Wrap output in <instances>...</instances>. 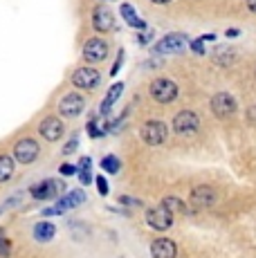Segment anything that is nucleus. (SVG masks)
Masks as SVG:
<instances>
[{"label":"nucleus","instance_id":"obj_1","mask_svg":"<svg viewBox=\"0 0 256 258\" xmlns=\"http://www.w3.org/2000/svg\"><path fill=\"white\" fill-rule=\"evenodd\" d=\"M149 92L157 103H171L178 97V83L171 81V79H155V81L151 83Z\"/></svg>","mask_w":256,"mask_h":258},{"label":"nucleus","instance_id":"obj_2","mask_svg":"<svg viewBox=\"0 0 256 258\" xmlns=\"http://www.w3.org/2000/svg\"><path fill=\"white\" fill-rule=\"evenodd\" d=\"M63 191H66V186H63V182H58V180H43V182H38V184H34L29 188L32 198H36V200H52V198L61 196Z\"/></svg>","mask_w":256,"mask_h":258},{"label":"nucleus","instance_id":"obj_3","mask_svg":"<svg viewBox=\"0 0 256 258\" xmlns=\"http://www.w3.org/2000/svg\"><path fill=\"white\" fill-rule=\"evenodd\" d=\"M146 222H149L151 229L166 231L173 225V213L164 209V207H153V209H146Z\"/></svg>","mask_w":256,"mask_h":258},{"label":"nucleus","instance_id":"obj_4","mask_svg":"<svg viewBox=\"0 0 256 258\" xmlns=\"http://www.w3.org/2000/svg\"><path fill=\"white\" fill-rule=\"evenodd\" d=\"M142 140H144V144H149V146H160L166 140V126L162 121H157V119L146 121L142 126Z\"/></svg>","mask_w":256,"mask_h":258},{"label":"nucleus","instance_id":"obj_5","mask_svg":"<svg viewBox=\"0 0 256 258\" xmlns=\"http://www.w3.org/2000/svg\"><path fill=\"white\" fill-rule=\"evenodd\" d=\"M198 126H200V117L194 110H182L173 119V131L178 135H191V133L198 131Z\"/></svg>","mask_w":256,"mask_h":258},{"label":"nucleus","instance_id":"obj_6","mask_svg":"<svg viewBox=\"0 0 256 258\" xmlns=\"http://www.w3.org/2000/svg\"><path fill=\"white\" fill-rule=\"evenodd\" d=\"M38 153H41L38 144L34 142L32 137H27V140H21L16 144V148H14V160L21 162V164H32V162H36Z\"/></svg>","mask_w":256,"mask_h":258},{"label":"nucleus","instance_id":"obj_7","mask_svg":"<svg viewBox=\"0 0 256 258\" xmlns=\"http://www.w3.org/2000/svg\"><path fill=\"white\" fill-rule=\"evenodd\" d=\"M99 81H101V77L95 68H79L72 74V83H75V88H79V90H95L99 86Z\"/></svg>","mask_w":256,"mask_h":258},{"label":"nucleus","instance_id":"obj_8","mask_svg":"<svg viewBox=\"0 0 256 258\" xmlns=\"http://www.w3.org/2000/svg\"><path fill=\"white\" fill-rule=\"evenodd\" d=\"M211 112H214L218 119H225V117H231L236 112V101L234 97L227 92H218L214 94V99H211Z\"/></svg>","mask_w":256,"mask_h":258},{"label":"nucleus","instance_id":"obj_9","mask_svg":"<svg viewBox=\"0 0 256 258\" xmlns=\"http://www.w3.org/2000/svg\"><path fill=\"white\" fill-rule=\"evenodd\" d=\"M83 200H86V193H83V191H79V188H75V191H68V196H63L61 200L56 202V207L43 211V216H54V213H63L66 209H75V207L81 205Z\"/></svg>","mask_w":256,"mask_h":258},{"label":"nucleus","instance_id":"obj_10","mask_svg":"<svg viewBox=\"0 0 256 258\" xmlns=\"http://www.w3.org/2000/svg\"><path fill=\"white\" fill-rule=\"evenodd\" d=\"M108 56V43L101 41V38H90L83 45V58L88 63H99Z\"/></svg>","mask_w":256,"mask_h":258},{"label":"nucleus","instance_id":"obj_11","mask_svg":"<svg viewBox=\"0 0 256 258\" xmlns=\"http://www.w3.org/2000/svg\"><path fill=\"white\" fill-rule=\"evenodd\" d=\"M83 97L81 94H77V92H68L66 97L58 101V112H61L63 117H77V115H81V110H83Z\"/></svg>","mask_w":256,"mask_h":258},{"label":"nucleus","instance_id":"obj_12","mask_svg":"<svg viewBox=\"0 0 256 258\" xmlns=\"http://www.w3.org/2000/svg\"><path fill=\"white\" fill-rule=\"evenodd\" d=\"M184 43H186L184 34H169V36L160 38V41L155 43L153 49L157 54H175V52H180V49L184 47Z\"/></svg>","mask_w":256,"mask_h":258},{"label":"nucleus","instance_id":"obj_13","mask_svg":"<svg viewBox=\"0 0 256 258\" xmlns=\"http://www.w3.org/2000/svg\"><path fill=\"white\" fill-rule=\"evenodd\" d=\"M189 202L194 209H207V207H211L216 202V191L211 186H196L191 191Z\"/></svg>","mask_w":256,"mask_h":258},{"label":"nucleus","instance_id":"obj_14","mask_svg":"<svg viewBox=\"0 0 256 258\" xmlns=\"http://www.w3.org/2000/svg\"><path fill=\"white\" fill-rule=\"evenodd\" d=\"M63 121L56 117H45L41 121V126H38V133H41V137H45L47 142H56L63 137Z\"/></svg>","mask_w":256,"mask_h":258},{"label":"nucleus","instance_id":"obj_15","mask_svg":"<svg viewBox=\"0 0 256 258\" xmlns=\"http://www.w3.org/2000/svg\"><path fill=\"white\" fill-rule=\"evenodd\" d=\"M92 27H95L97 32H110V29L115 27V16H112L110 9L97 7L95 12H92Z\"/></svg>","mask_w":256,"mask_h":258},{"label":"nucleus","instance_id":"obj_16","mask_svg":"<svg viewBox=\"0 0 256 258\" xmlns=\"http://www.w3.org/2000/svg\"><path fill=\"white\" fill-rule=\"evenodd\" d=\"M151 256L153 258H175L178 256V247L169 238H157L151 242Z\"/></svg>","mask_w":256,"mask_h":258},{"label":"nucleus","instance_id":"obj_17","mask_svg":"<svg viewBox=\"0 0 256 258\" xmlns=\"http://www.w3.org/2000/svg\"><path fill=\"white\" fill-rule=\"evenodd\" d=\"M121 92H124V83H115V86L108 90L106 99H103V103H101V115H108V112H110V108L117 103V99L121 97Z\"/></svg>","mask_w":256,"mask_h":258},{"label":"nucleus","instance_id":"obj_18","mask_svg":"<svg viewBox=\"0 0 256 258\" xmlns=\"http://www.w3.org/2000/svg\"><path fill=\"white\" fill-rule=\"evenodd\" d=\"M54 234H56V227L52 222H38V225H34V238L38 242H50Z\"/></svg>","mask_w":256,"mask_h":258},{"label":"nucleus","instance_id":"obj_19","mask_svg":"<svg viewBox=\"0 0 256 258\" xmlns=\"http://www.w3.org/2000/svg\"><path fill=\"white\" fill-rule=\"evenodd\" d=\"M121 18H124L128 25H133V27H137V29H146V23L142 21V18H137L135 9H133L128 3L121 5Z\"/></svg>","mask_w":256,"mask_h":258},{"label":"nucleus","instance_id":"obj_20","mask_svg":"<svg viewBox=\"0 0 256 258\" xmlns=\"http://www.w3.org/2000/svg\"><path fill=\"white\" fill-rule=\"evenodd\" d=\"M162 207H164V209H169L171 213H182V216L186 213V205L180 200V198H175V196H166L164 200H162Z\"/></svg>","mask_w":256,"mask_h":258},{"label":"nucleus","instance_id":"obj_21","mask_svg":"<svg viewBox=\"0 0 256 258\" xmlns=\"http://www.w3.org/2000/svg\"><path fill=\"white\" fill-rule=\"evenodd\" d=\"M14 175V157L0 155V182H7Z\"/></svg>","mask_w":256,"mask_h":258},{"label":"nucleus","instance_id":"obj_22","mask_svg":"<svg viewBox=\"0 0 256 258\" xmlns=\"http://www.w3.org/2000/svg\"><path fill=\"white\" fill-rule=\"evenodd\" d=\"M119 160H117V157L115 155H108V157H103V160H101V168H103V171H106V173H117V171H119Z\"/></svg>","mask_w":256,"mask_h":258},{"label":"nucleus","instance_id":"obj_23","mask_svg":"<svg viewBox=\"0 0 256 258\" xmlns=\"http://www.w3.org/2000/svg\"><path fill=\"white\" fill-rule=\"evenodd\" d=\"M12 242L5 238V234H3V229H0V256H9V251H12Z\"/></svg>","mask_w":256,"mask_h":258},{"label":"nucleus","instance_id":"obj_24","mask_svg":"<svg viewBox=\"0 0 256 258\" xmlns=\"http://www.w3.org/2000/svg\"><path fill=\"white\" fill-rule=\"evenodd\" d=\"M77 144H79V140H77V135H75L70 140V144H66V146H63V155H72V153L77 151Z\"/></svg>","mask_w":256,"mask_h":258},{"label":"nucleus","instance_id":"obj_25","mask_svg":"<svg viewBox=\"0 0 256 258\" xmlns=\"http://www.w3.org/2000/svg\"><path fill=\"white\" fill-rule=\"evenodd\" d=\"M95 182H97V188H99V193H101V196H108V182L103 180V175H99Z\"/></svg>","mask_w":256,"mask_h":258},{"label":"nucleus","instance_id":"obj_26","mask_svg":"<svg viewBox=\"0 0 256 258\" xmlns=\"http://www.w3.org/2000/svg\"><path fill=\"white\" fill-rule=\"evenodd\" d=\"M88 131H90L92 137H103V131H99V128H97V121H95V119L88 123Z\"/></svg>","mask_w":256,"mask_h":258},{"label":"nucleus","instance_id":"obj_27","mask_svg":"<svg viewBox=\"0 0 256 258\" xmlns=\"http://www.w3.org/2000/svg\"><path fill=\"white\" fill-rule=\"evenodd\" d=\"M121 61H124V49H121V52L117 54V61H115V66L110 68V74H112V77H115V74L119 72V66H121Z\"/></svg>","mask_w":256,"mask_h":258},{"label":"nucleus","instance_id":"obj_28","mask_svg":"<svg viewBox=\"0 0 256 258\" xmlns=\"http://www.w3.org/2000/svg\"><path fill=\"white\" fill-rule=\"evenodd\" d=\"M75 173H77V166H72V164H63L61 166V175L70 177V175H75Z\"/></svg>","mask_w":256,"mask_h":258},{"label":"nucleus","instance_id":"obj_29","mask_svg":"<svg viewBox=\"0 0 256 258\" xmlns=\"http://www.w3.org/2000/svg\"><path fill=\"white\" fill-rule=\"evenodd\" d=\"M79 180H81L83 184H90V182H92V175H90V171H81V173H79Z\"/></svg>","mask_w":256,"mask_h":258},{"label":"nucleus","instance_id":"obj_30","mask_svg":"<svg viewBox=\"0 0 256 258\" xmlns=\"http://www.w3.org/2000/svg\"><path fill=\"white\" fill-rule=\"evenodd\" d=\"M191 49H194V52H198V54H205V47H203V38H200V41H194V43H191Z\"/></svg>","mask_w":256,"mask_h":258},{"label":"nucleus","instance_id":"obj_31","mask_svg":"<svg viewBox=\"0 0 256 258\" xmlns=\"http://www.w3.org/2000/svg\"><path fill=\"white\" fill-rule=\"evenodd\" d=\"M90 157H81V162H79V168H81V171H90Z\"/></svg>","mask_w":256,"mask_h":258},{"label":"nucleus","instance_id":"obj_32","mask_svg":"<svg viewBox=\"0 0 256 258\" xmlns=\"http://www.w3.org/2000/svg\"><path fill=\"white\" fill-rule=\"evenodd\" d=\"M245 117H247V121H249V123H256V106L247 108V115H245Z\"/></svg>","mask_w":256,"mask_h":258},{"label":"nucleus","instance_id":"obj_33","mask_svg":"<svg viewBox=\"0 0 256 258\" xmlns=\"http://www.w3.org/2000/svg\"><path fill=\"white\" fill-rule=\"evenodd\" d=\"M247 7L252 14H256V0H247Z\"/></svg>","mask_w":256,"mask_h":258},{"label":"nucleus","instance_id":"obj_34","mask_svg":"<svg viewBox=\"0 0 256 258\" xmlns=\"http://www.w3.org/2000/svg\"><path fill=\"white\" fill-rule=\"evenodd\" d=\"M227 36H238V29H227Z\"/></svg>","mask_w":256,"mask_h":258},{"label":"nucleus","instance_id":"obj_35","mask_svg":"<svg viewBox=\"0 0 256 258\" xmlns=\"http://www.w3.org/2000/svg\"><path fill=\"white\" fill-rule=\"evenodd\" d=\"M151 3H155V5H166V3H171V0H151Z\"/></svg>","mask_w":256,"mask_h":258}]
</instances>
